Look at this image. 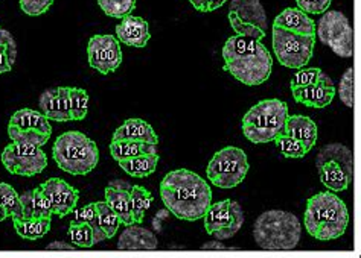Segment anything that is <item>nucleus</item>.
<instances>
[{
	"label": "nucleus",
	"mask_w": 361,
	"mask_h": 258,
	"mask_svg": "<svg viewBox=\"0 0 361 258\" xmlns=\"http://www.w3.org/2000/svg\"><path fill=\"white\" fill-rule=\"evenodd\" d=\"M273 25L300 35H316V22L299 8H285Z\"/></svg>",
	"instance_id": "19"
},
{
	"label": "nucleus",
	"mask_w": 361,
	"mask_h": 258,
	"mask_svg": "<svg viewBox=\"0 0 361 258\" xmlns=\"http://www.w3.org/2000/svg\"><path fill=\"white\" fill-rule=\"evenodd\" d=\"M229 11L235 13L241 22L258 26L267 32V13H265L259 0H232Z\"/></svg>",
	"instance_id": "22"
},
{
	"label": "nucleus",
	"mask_w": 361,
	"mask_h": 258,
	"mask_svg": "<svg viewBox=\"0 0 361 258\" xmlns=\"http://www.w3.org/2000/svg\"><path fill=\"white\" fill-rule=\"evenodd\" d=\"M72 222L90 225V228L93 229L94 243H99V242L107 240V236H106V233L102 231V228L99 225L98 213H97V205H94V202L77 209V212H75V216H73V221Z\"/></svg>",
	"instance_id": "30"
},
{
	"label": "nucleus",
	"mask_w": 361,
	"mask_h": 258,
	"mask_svg": "<svg viewBox=\"0 0 361 258\" xmlns=\"http://www.w3.org/2000/svg\"><path fill=\"white\" fill-rule=\"evenodd\" d=\"M52 157L66 174L89 175L98 166V145L80 131H68L55 140Z\"/></svg>",
	"instance_id": "6"
},
{
	"label": "nucleus",
	"mask_w": 361,
	"mask_h": 258,
	"mask_svg": "<svg viewBox=\"0 0 361 258\" xmlns=\"http://www.w3.org/2000/svg\"><path fill=\"white\" fill-rule=\"evenodd\" d=\"M110 154L116 161L127 160L142 154H157V145L135 140H111Z\"/></svg>",
	"instance_id": "28"
},
{
	"label": "nucleus",
	"mask_w": 361,
	"mask_h": 258,
	"mask_svg": "<svg viewBox=\"0 0 361 258\" xmlns=\"http://www.w3.org/2000/svg\"><path fill=\"white\" fill-rule=\"evenodd\" d=\"M13 63L9 60V55H8V49L5 44H0V75L8 73L13 70Z\"/></svg>",
	"instance_id": "41"
},
{
	"label": "nucleus",
	"mask_w": 361,
	"mask_h": 258,
	"mask_svg": "<svg viewBox=\"0 0 361 258\" xmlns=\"http://www.w3.org/2000/svg\"><path fill=\"white\" fill-rule=\"evenodd\" d=\"M94 205H97L98 221H99V225L102 228V231L106 233L107 238L115 237L116 233L119 231L121 225H122L121 221H119V217L109 207V204L106 202V200H104V202H94Z\"/></svg>",
	"instance_id": "31"
},
{
	"label": "nucleus",
	"mask_w": 361,
	"mask_h": 258,
	"mask_svg": "<svg viewBox=\"0 0 361 258\" xmlns=\"http://www.w3.org/2000/svg\"><path fill=\"white\" fill-rule=\"evenodd\" d=\"M87 58L92 69L102 75L118 70L122 64L119 40L113 35H93L87 43Z\"/></svg>",
	"instance_id": "13"
},
{
	"label": "nucleus",
	"mask_w": 361,
	"mask_h": 258,
	"mask_svg": "<svg viewBox=\"0 0 361 258\" xmlns=\"http://www.w3.org/2000/svg\"><path fill=\"white\" fill-rule=\"evenodd\" d=\"M293 98L298 103H303L310 108H326L336 98V85L326 73L320 75L317 82L308 85L305 89L291 90Z\"/></svg>",
	"instance_id": "15"
},
{
	"label": "nucleus",
	"mask_w": 361,
	"mask_h": 258,
	"mask_svg": "<svg viewBox=\"0 0 361 258\" xmlns=\"http://www.w3.org/2000/svg\"><path fill=\"white\" fill-rule=\"evenodd\" d=\"M69 237L72 243L78 247V250H90L94 245L93 229L87 224H75L72 222L69 226Z\"/></svg>",
	"instance_id": "36"
},
{
	"label": "nucleus",
	"mask_w": 361,
	"mask_h": 258,
	"mask_svg": "<svg viewBox=\"0 0 361 258\" xmlns=\"http://www.w3.org/2000/svg\"><path fill=\"white\" fill-rule=\"evenodd\" d=\"M153 195L149 190L140 186L130 188V202H131V214L135 219V224H142L145 219L148 208L153 204Z\"/></svg>",
	"instance_id": "29"
},
{
	"label": "nucleus",
	"mask_w": 361,
	"mask_h": 258,
	"mask_svg": "<svg viewBox=\"0 0 361 258\" xmlns=\"http://www.w3.org/2000/svg\"><path fill=\"white\" fill-rule=\"evenodd\" d=\"M303 224L307 233L317 240H336L346 233L348 207L334 192L317 193L308 199Z\"/></svg>",
	"instance_id": "4"
},
{
	"label": "nucleus",
	"mask_w": 361,
	"mask_h": 258,
	"mask_svg": "<svg viewBox=\"0 0 361 258\" xmlns=\"http://www.w3.org/2000/svg\"><path fill=\"white\" fill-rule=\"evenodd\" d=\"M316 166L322 184L329 192H345L353 183L354 162L349 148L340 143H332L320 149Z\"/></svg>",
	"instance_id": "8"
},
{
	"label": "nucleus",
	"mask_w": 361,
	"mask_h": 258,
	"mask_svg": "<svg viewBox=\"0 0 361 258\" xmlns=\"http://www.w3.org/2000/svg\"><path fill=\"white\" fill-rule=\"evenodd\" d=\"M0 205L6 209L9 217H23L20 195L6 183H0Z\"/></svg>",
	"instance_id": "32"
},
{
	"label": "nucleus",
	"mask_w": 361,
	"mask_h": 258,
	"mask_svg": "<svg viewBox=\"0 0 361 258\" xmlns=\"http://www.w3.org/2000/svg\"><path fill=\"white\" fill-rule=\"evenodd\" d=\"M302 224L293 213L282 209L264 212L253 225V238L264 251H293L300 242Z\"/></svg>",
	"instance_id": "5"
},
{
	"label": "nucleus",
	"mask_w": 361,
	"mask_h": 258,
	"mask_svg": "<svg viewBox=\"0 0 361 258\" xmlns=\"http://www.w3.org/2000/svg\"><path fill=\"white\" fill-rule=\"evenodd\" d=\"M9 125L17 127L20 129H34L39 131L46 136H51L52 127L42 111H35L31 108H23L16 111L11 119H9Z\"/></svg>",
	"instance_id": "24"
},
{
	"label": "nucleus",
	"mask_w": 361,
	"mask_h": 258,
	"mask_svg": "<svg viewBox=\"0 0 361 258\" xmlns=\"http://www.w3.org/2000/svg\"><path fill=\"white\" fill-rule=\"evenodd\" d=\"M283 132L287 136L302 141L310 150L316 146L317 137H319V129L314 120H311L307 116H299V114H294L285 120Z\"/></svg>",
	"instance_id": "20"
},
{
	"label": "nucleus",
	"mask_w": 361,
	"mask_h": 258,
	"mask_svg": "<svg viewBox=\"0 0 361 258\" xmlns=\"http://www.w3.org/2000/svg\"><path fill=\"white\" fill-rule=\"evenodd\" d=\"M102 13L113 18L130 15L136 8V0H98Z\"/></svg>",
	"instance_id": "35"
},
{
	"label": "nucleus",
	"mask_w": 361,
	"mask_h": 258,
	"mask_svg": "<svg viewBox=\"0 0 361 258\" xmlns=\"http://www.w3.org/2000/svg\"><path fill=\"white\" fill-rule=\"evenodd\" d=\"M249 160L240 148L227 146L215 152L209 161L206 174L211 183L218 188H233L240 186L249 174Z\"/></svg>",
	"instance_id": "9"
},
{
	"label": "nucleus",
	"mask_w": 361,
	"mask_h": 258,
	"mask_svg": "<svg viewBox=\"0 0 361 258\" xmlns=\"http://www.w3.org/2000/svg\"><path fill=\"white\" fill-rule=\"evenodd\" d=\"M22 207H23V217L32 219V217H52V212L49 202L42 192L40 187L34 190H27L23 195H20Z\"/></svg>",
	"instance_id": "27"
},
{
	"label": "nucleus",
	"mask_w": 361,
	"mask_h": 258,
	"mask_svg": "<svg viewBox=\"0 0 361 258\" xmlns=\"http://www.w3.org/2000/svg\"><path fill=\"white\" fill-rule=\"evenodd\" d=\"M40 111L52 122H71L69 87L44 90L39 101Z\"/></svg>",
	"instance_id": "16"
},
{
	"label": "nucleus",
	"mask_w": 361,
	"mask_h": 258,
	"mask_svg": "<svg viewBox=\"0 0 361 258\" xmlns=\"http://www.w3.org/2000/svg\"><path fill=\"white\" fill-rule=\"evenodd\" d=\"M16 233L26 240H37L51 231L52 217H13Z\"/></svg>",
	"instance_id": "26"
},
{
	"label": "nucleus",
	"mask_w": 361,
	"mask_h": 258,
	"mask_svg": "<svg viewBox=\"0 0 361 258\" xmlns=\"http://www.w3.org/2000/svg\"><path fill=\"white\" fill-rule=\"evenodd\" d=\"M316 46V35H300L273 25V52L287 69L308 65Z\"/></svg>",
	"instance_id": "10"
},
{
	"label": "nucleus",
	"mask_w": 361,
	"mask_h": 258,
	"mask_svg": "<svg viewBox=\"0 0 361 258\" xmlns=\"http://www.w3.org/2000/svg\"><path fill=\"white\" fill-rule=\"evenodd\" d=\"M316 37L337 56L341 58L353 56V26L343 13L329 11V9L323 13L316 25Z\"/></svg>",
	"instance_id": "11"
},
{
	"label": "nucleus",
	"mask_w": 361,
	"mask_h": 258,
	"mask_svg": "<svg viewBox=\"0 0 361 258\" xmlns=\"http://www.w3.org/2000/svg\"><path fill=\"white\" fill-rule=\"evenodd\" d=\"M274 143H276V146L279 148L281 154L285 158H302L310 152V149L303 145L302 141L287 136L285 132H281L279 136L274 138Z\"/></svg>",
	"instance_id": "34"
},
{
	"label": "nucleus",
	"mask_w": 361,
	"mask_h": 258,
	"mask_svg": "<svg viewBox=\"0 0 361 258\" xmlns=\"http://www.w3.org/2000/svg\"><path fill=\"white\" fill-rule=\"evenodd\" d=\"M203 219L206 233L214 236L216 240H227L238 234L245 221L243 207L232 199L209 205Z\"/></svg>",
	"instance_id": "12"
},
{
	"label": "nucleus",
	"mask_w": 361,
	"mask_h": 258,
	"mask_svg": "<svg viewBox=\"0 0 361 258\" xmlns=\"http://www.w3.org/2000/svg\"><path fill=\"white\" fill-rule=\"evenodd\" d=\"M322 75V70L319 67H310V69H299V72L293 76L290 87L291 90H299V89H305L308 85L314 84L319 81Z\"/></svg>",
	"instance_id": "37"
},
{
	"label": "nucleus",
	"mask_w": 361,
	"mask_h": 258,
	"mask_svg": "<svg viewBox=\"0 0 361 258\" xmlns=\"http://www.w3.org/2000/svg\"><path fill=\"white\" fill-rule=\"evenodd\" d=\"M0 35H2V27H0ZM0 44H2V40H0Z\"/></svg>",
	"instance_id": "47"
},
{
	"label": "nucleus",
	"mask_w": 361,
	"mask_h": 258,
	"mask_svg": "<svg viewBox=\"0 0 361 258\" xmlns=\"http://www.w3.org/2000/svg\"><path fill=\"white\" fill-rule=\"evenodd\" d=\"M116 38L126 46L145 47L151 38L149 25L145 18L130 14L116 26Z\"/></svg>",
	"instance_id": "17"
},
{
	"label": "nucleus",
	"mask_w": 361,
	"mask_h": 258,
	"mask_svg": "<svg viewBox=\"0 0 361 258\" xmlns=\"http://www.w3.org/2000/svg\"><path fill=\"white\" fill-rule=\"evenodd\" d=\"M353 93H354V69L349 67V69L343 73L340 79L338 85V96L340 101L343 102L346 107H353Z\"/></svg>",
	"instance_id": "38"
},
{
	"label": "nucleus",
	"mask_w": 361,
	"mask_h": 258,
	"mask_svg": "<svg viewBox=\"0 0 361 258\" xmlns=\"http://www.w3.org/2000/svg\"><path fill=\"white\" fill-rule=\"evenodd\" d=\"M191 5L200 13H207V0H189Z\"/></svg>",
	"instance_id": "45"
},
{
	"label": "nucleus",
	"mask_w": 361,
	"mask_h": 258,
	"mask_svg": "<svg viewBox=\"0 0 361 258\" xmlns=\"http://www.w3.org/2000/svg\"><path fill=\"white\" fill-rule=\"evenodd\" d=\"M113 140H135L159 145V136L153 127L140 119H128L113 134Z\"/></svg>",
	"instance_id": "21"
},
{
	"label": "nucleus",
	"mask_w": 361,
	"mask_h": 258,
	"mask_svg": "<svg viewBox=\"0 0 361 258\" xmlns=\"http://www.w3.org/2000/svg\"><path fill=\"white\" fill-rule=\"evenodd\" d=\"M332 0H296L298 8L308 15H320L326 13Z\"/></svg>",
	"instance_id": "40"
},
{
	"label": "nucleus",
	"mask_w": 361,
	"mask_h": 258,
	"mask_svg": "<svg viewBox=\"0 0 361 258\" xmlns=\"http://www.w3.org/2000/svg\"><path fill=\"white\" fill-rule=\"evenodd\" d=\"M40 188L47 202H49L52 214L64 217L75 212L80 199V192L77 188L71 187L64 179L51 178L44 181Z\"/></svg>",
	"instance_id": "14"
},
{
	"label": "nucleus",
	"mask_w": 361,
	"mask_h": 258,
	"mask_svg": "<svg viewBox=\"0 0 361 258\" xmlns=\"http://www.w3.org/2000/svg\"><path fill=\"white\" fill-rule=\"evenodd\" d=\"M159 152L157 154H142L131 157L127 160H121L119 167L126 172L127 175L133 178H147L154 174V170L159 165Z\"/></svg>",
	"instance_id": "25"
},
{
	"label": "nucleus",
	"mask_w": 361,
	"mask_h": 258,
	"mask_svg": "<svg viewBox=\"0 0 361 258\" xmlns=\"http://www.w3.org/2000/svg\"><path fill=\"white\" fill-rule=\"evenodd\" d=\"M69 108L71 117L75 122H81L89 112V94L82 89L69 87Z\"/></svg>",
	"instance_id": "33"
},
{
	"label": "nucleus",
	"mask_w": 361,
	"mask_h": 258,
	"mask_svg": "<svg viewBox=\"0 0 361 258\" xmlns=\"http://www.w3.org/2000/svg\"><path fill=\"white\" fill-rule=\"evenodd\" d=\"M9 216H8V213H6V209L0 205V222H4L5 219H8Z\"/></svg>",
	"instance_id": "46"
},
{
	"label": "nucleus",
	"mask_w": 361,
	"mask_h": 258,
	"mask_svg": "<svg viewBox=\"0 0 361 258\" xmlns=\"http://www.w3.org/2000/svg\"><path fill=\"white\" fill-rule=\"evenodd\" d=\"M54 0H20V9L30 17H39L49 11Z\"/></svg>",
	"instance_id": "39"
},
{
	"label": "nucleus",
	"mask_w": 361,
	"mask_h": 258,
	"mask_svg": "<svg viewBox=\"0 0 361 258\" xmlns=\"http://www.w3.org/2000/svg\"><path fill=\"white\" fill-rule=\"evenodd\" d=\"M227 4V0H207V13H212L215 9L221 8Z\"/></svg>",
	"instance_id": "44"
},
{
	"label": "nucleus",
	"mask_w": 361,
	"mask_h": 258,
	"mask_svg": "<svg viewBox=\"0 0 361 258\" xmlns=\"http://www.w3.org/2000/svg\"><path fill=\"white\" fill-rule=\"evenodd\" d=\"M202 250H207V251H212V250H215V251H226V250H229V247H226L220 240H215V242L204 243L202 246Z\"/></svg>",
	"instance_id": "43"
},
{
	"label": "nucleus",
	"mask_w": 361,
	"mask_h": 258,
	"mask_svg": "<svg viewBox=\"0 0 361 258\" xmlns=\"http://www.w3.org/2000/svg\"><path fill=\"white\" fill-rule=\"evenodd\" d=\"M106 202L116 213L122 225H133L135 219L131 214V202H130V188L113 187L109 186L106 188Z\"/></svg>",
	"instance_id": "23"
},
{
	"label": "nucleus",
	"mask_w": 361,
	"mask_h": 258,
	"mask_svg": "<svg viewBox=\"0 0 361 258\" xmlns=\"http://www.w3.org/2000/svg\"><path fill=\"white\" fill-rule=\"evenodd\" d=\"M159 240L154 233L139 225H128L118 242L121 251H156Z\"/></svg>",
	"instance_id": "18"
},
{
	"label": "nucleus",
	"mask_w": 361,
	"mask_h": 258,
	"mask_svg": "<svg viewBox=\"0 0 361 258\" xmlns=\"http://www.w3.org/2000/svg\"><path fill=\"white\" fill-rule=\"evenodd\" d=\"M46 250L49 251H73V250H78L77 246H75L73 243H64V242H54V243H49L47 245Z\"/></svg>",
	"instance_id": "42"
},
{
	"label": "nucleus",
	"mask_w": 361,
	"mask_h": 258,
	"mask_svg": "<svg viewBox=\"0 0 361 258\" xmlns=\"http://www.w3.org/2000/svg\"><path fill=\"white\" fill-rule=\"evenodd\" d=\"M229 23L236 35L227 38L223 46L224 70L244 85H261L270 78L273 58L262 40L267 32L261 27L241 22L229 11Z\"/></svg>",
	"instance_id": "1"
},
{
	"label": "nucleus",
	"mask_w": 361,
	"mask_h": 258,
	"mask_svg": "<svg viewBox=\"0 0 361 258\" xmlns=\"http://www.w3.org/2000/svg\"><path fill=\"white\" fill-rule=\"evenodd\" d=\"M287 117L288 107L281 99L261 101L247 111L243 119L244 137L255 145L274 141L283 132Z\"/></svg>",
	"instance_id": "7"
},
{
	"label": "nucleus",
	"mask_w": 361,
	"mask_h": 258,
	"mask_svg": "<svg viewBox=\"0 0 361 258\" xmlns=\"http://www.w3.org/2000/svg\"><path fill=\"white\" fill-rule=\"evenodd\" d=\"M160 198L180 221L203 219L212 204V190L207 181L188 169L169 172L160 183Z\"/></svg>",
	"instance_id": "2"
},
{
	"label": "nucleus",
	"mask_w": 361,
	"mask_h": 258,
	"mask_svg": "<svg viewBox=\"0 0 361 258\" xmlns=\"http://www.w3.org/2000/svg\"><path fill=\"white\" fill-rule=\"evenodd\" d=\"M8 136L13 143L4 149L0 157L5 169L13 175H40L47 166V155L42 148L49 141L51 136L13 125H8Z\"/></svg>",
	"instance_id": "3"
}]
</instances>
